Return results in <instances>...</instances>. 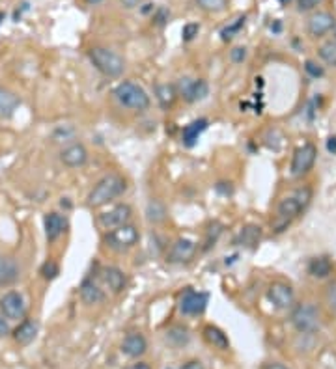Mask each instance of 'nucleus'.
<instances>
[{
    "mask_svg": "<svg viewBox=\"0 0 336 369\" xmlns=\"http://www.w3.org/2000/svg\"><path fill=\"white\" fill-rule=\"evenodd\" d=\"M243 25H245V17H241V19L235 20L233 25H230L227 30H222V40H230V38H233V34H235Z\"/></svg>",
    "mask_w": 336,
    "mask_h": 369,
    "instance_id": "nucleus-33",
    "label": "nucleus"
},
{
    "mask_svg": "<svg viewBox=\"0 0 336 369\" xmlns=\"http://www.w3.org/2000/svg\"><path fill=\"white\" fill-rule=\"evenodd\" d=\"M281 2L282 4H286V2H289V0H281Z\"/></svg>",
    "mask_w": 336,
    "mask_h": 369,
    "instance_id": "nucleus-46",
    "label": "nucleus"
},
{
    "mask_svg": "<svg viewBox=\"0 0 336 369\" xmlns=\"http://www.w3.org/2000/svg\"><path fill=\"white\" fill-rule=\"evenodd\" d=\"M131 217H133V209L127 204H122L112 207L110 211L103 213V215H99V224L103 226L105 230H114L120 226L129 224Z\"/></svg>",
    "mask_w": 336,
    "mask_h": 369,
    "instance_id": "nucleus-11",
    "label": "nucleus"
},
{
    "mask_svg": "<svg viewBox=\"0 0 336 369\" xmlns=\"http://www.w3.org/2000/svg\"><path fill=\"white\" fill-rule=\"evenodd\" d=\"M86 2H88V4H92V6H96V4H101L103 0H86Z\"/></svg>",
    "mask_w": 336,
    "mask_h": 369,
    "instance_id": "nucleus-44",
    "label": "nucleus"
},
{
    "mask_svg": "<svg viewBox=\"0 0 336 369\" xmlns=\"http://www.w3.org/2000/svg\"><path fill=\"white\" fill-rule=\"evenodd\" d=\"M19 265L14 258L0 254V287L14 286L19 280Z\"/></svg>",
    "mask_w": 336,
    "mask_h": 369,
    "instance_id": "nucleus-16",
    "label": "nucleus"
},
{
    "mask_svg": "<svg viewBox=\"0 0 336 369\" xmlns=\"http://www.w3.org/2000/svg\"><path fill=\"white\" fill-rule=\"evenodd\" d=\"M138 239H140V233H138L137 226L133 224H124L120 226V228H114L105 237L107 245L110 248H114V250H120V252L133 248L138 243Z\"/></svg>",
    "mask_w": 336,
    "mask_h": 369,
    "instance_id": "nucleus-6",
    "label": "nucleus"
},
{
    "mask_svg": "<svg viewBox=\"0 0 336 369\" xmlns=\"http://www.w3.org/2000/svg\"><path fill=\"white\" fill-rule=\"evenodd\" d=\"M19 105H21L19 96H15L14 92L6 88H0V118L14 116L15 110L19 109Z\"/></svg>",
    "mask_w": 336,
    "mask_h": 369,
    "instance_id": "nucleus-22",
    "label": "nucleus"
},
{
    "mask_svg": "<svg viewBox=\"0 0 336 369\" xmlns=\"http://www.w3.org/2000/svg\"><path fill=\"white\" fill-rule=\"evenodd\" d=\"M81 299L84 304L94 306V304H101L105 301V293L103 289H99V286H96L92 280H84L81 286Z\"/></svg>",
    "mask_w": 336,
    "mask_h": 369,
    "instance_id": "nucleus-23",
    "label": "nucleus"
},
{
    "mask_svg": "<svg viewBox=\"0 0 336 369\" xmlns=\"http://www.w3.org/2000/svg\"><path fill=\"white\" fill-rule=\"evenodd\" d=\"M315 157H318V150L314 144H302L297 150L294 151L292 157V176L294 178H302L305 174H309L315 164Z\"/></svg>",
    "mask_w": 336,
    "mask_h": 369,
    "instance_id": "nucleus-7",
    "label": "nucleus"
},
{
    "mask_svg": "<svg viewBox=\"0 0 336 369\" xmlns=\"http://www.w3.org/2000/svg\"><path fill=\"white\" fill-rule=\"evenodd\" d=\"M90 60L96 66L97 71H101L105 77L116 79L124 73L125 60L122 56L105 47H94L90 51Z\"/></svg>",
    "mask_w": 336,
    "mask_h": 369,
    "instance_id": "nucleus-4",
    "label": "nucleus"
},
{
    "mask_svg": "<svg viewBox=\"0 0 336 369\" xmlns=\"http://www.w3.org/2000/svg\"><path fill=\"white\" fill-rule=\"evenodd\" d=\"M58 274H60V269H58V265H56L55 261H47V263H43L42 276L45 278V280H55Z\"/></svg>",
    "mask_w": 336,
    "mask_h": 369,
    "instance_id": "nucleus-32",
    "label": "nucleus"
},
{
    "mask_svg": "<svg viewBox=\"0 0 336 369\" xmlns=\"http://www.w3.org/2000/svg\"><path fill=\"white\" fill-rule=\"evenodd\" d=\"M336 27L335 15L329 12H315L310 15L309 19V34L314 38H323L325 34H329L331 30Z\"/></svg>",
    "mask_w": 336,
    "mask_h": 369,
    "instance_id": "nucleus-14",
    "label": "nucleus"
},
{
    "mask_svg": "<svg viewBox=\"0 0 336 369\" xmlns=\"http://www.w3.org/2000/svg\"><path fill=\"white\" fill-rule=\"evenodd\" d=\"M155 97H157L159 105L163 109H170L174 101H176V97H178V90L172 84H159L155 88Z\"/></svg>",
    "mask_w": 336,
    "mask_h": 369,
    "instance_id": "nucleus-27",
    "label": "nucleus"
},
{
    "mask_svg": "<svg viewBox=\"0 0 336 369\" xmlns=\"http://www.w3.org/2000/svg\"><path fill=\"white\" fill-rule=\"evenodd\" d=\"M318 4H322V0H297V6L301 12H310V10H314Z\"/></svg>",
    "mask_w": 336,
    "mask_h": 369,
    "instance_id": "nucleus-37",
    "label": "nucleus"
},
{
    "mask_svg": "<svg viewBox=\"0 0 336 369\" xmlns=\"http://www.w3.org/2000/svg\"><path fill=\"white\" fill-rule=\"evenodd\" d=\"M178 96H181L185 101L194 102L200 101V99H204L207 96V82L206 81H196V79H181L178 82Z\"/></svg>",
    "mask_w": 336,
    "mask_h": 369,
    "instance_id": "nucleus-12",
    "label": "nucleus"
},
{
    "mask_svg": "<svg viewBox=\"0 0 336 369\" xmlns=\"http://www.w3.org/2000/svg\"><path fill=\"white\" fill-rule=\"evenodd\" d=\"M209 295L194 289H187L185 293L179 299V312L183 315H200L206 312Z\"/></svg>",
    "mask_w": 336,
    "mask_h": 369,
    "instance_id": "nucleus-9",
    "label": "nucleus"
},
{
    "mask_svg": "<svg viewBox=\"0 0 336 369\" xmlns=\"http://www.w3.org/2000/svg\"><path fill=\"white\" fill-rule=\"evenodd\" d=\"M125 191V179L118 174H109L103 179H99L96 187L92 189L88 194V205L90 207H101L107 205L118 196H122Z\"/></svg>",
    "mask_w": 336,
    "mask_h": 369,
    "instance_id": "nucleus-2",
    "label": "nucleus"
},
{
    "mask_svg": "<svg viewBox=\"0 0 336 369\" xmlns=\"http://www.w3.org/2000/svg\"><path fill=\"white\" fill-rule=\"evenodd\" d=\"M310 200H312V191L309 187L297 189L292 196H286L282 200L279 207H276V215H274L273 222H271L274 232H284L301 215V211H305V207L310 204Z\"/></svg>",
    "mask_w": 336,
    "mask_h": 369,
    "instance_id": "nucleus-1",
    "label": "nucleus"
},
{
    "mask_svg": "<svg viewBox=\"0 0 336 369\" xmlns=\"http://www.w3.org/2000/svg\"><path fill=\"white\" fill-rule=\"evenodd\" d=\"M148 351V342H146V338L142 334H129L122 343V353L125 356H129V358H138V356H142Z\"/></svg>",
    "mask_w": 336,
    "mask_h": 369,
    "instance_id": "nucleus-18",
    "label": "nucleus"
},
{
    "mask_svg": "<svg viewBox=\"0 0 336 369\" xmlns=\"http://www.w3.org/2000/svg\"><path fill=\"white\" fill-rule=\"evenodd\" d=\"M120 4H122V6L124 8H135V6H138V4H140V0H120Z\"/></svg>",
    "mask_w": 336,
    "mask_h": 369,
    "instance_id": "nucleus-40",
    "label": "nucleus"
},
{
    "mask_svg": "<svg viewBox=\"0 0 336 369\" xmlns=\"http://www.w3.org/2000/svg\"><path fill=\"white\" fill-rule=\"evenodd\" d=\"M335 40H336V27H335Z\"/></svg>",
    "mask_w": 336,
    "mask_h": 369,
    "instance_id": "nucleus-47",
    "label": "nucleus"
},
{
    "mask_svg": "<svg viewBox=\"0 0 336 369\" xmlns=\"http://www.w3.org/2000/svg\"><path fill=\"white\" fill-rule=\"evenodd\" d=\"M198 32H200L198 25H196V23H189V25L183 27V40L185 41L194 40V36H198Z\"/></svg>",
    "mask_w": 336,
    "mask_h": 369,
    "instance_id": "nucleus-34",
    "label": "nucleus"
},
{
    "mask_svg": "<svg viewBox=\"0 0 336 369\" xmlns=\"http://www.w3.org/2000/svg\"><path fill=\"white\" fill-rule=\"evenodd\" d=\"M194 254H196V243L181 237V239L174 241V245L170 246L168 261L170 263H187V261H191L194 258Z\"/></svg>",
    "mask_w": 336,
    "mask_h": 369,
    "instance_id": "nucleus-13",
    "label": "nucleus"
},
{
    "mask_svg": "<svg viewBox=\"0 0 336 369\" xmlns=\"http://www.w3.org/2000/svg\"><path fill=\"white\" fill-rule=\"evenodd\" d=\"M268 297L269 301L273 302V306L279 308V310H288V308L294 306L295 302L294 289L284 282H273L268 289Z\"/></svg>",
    "mask_w": 336,
    "mask_h": 369,
    "instance_id": "nucleus-10",
    "label": "nucleus"
},
{
    "mask_svg": "<svg viewBox=\"0 0 336 369\" xmlns=\"http://www.w3.org/2000/svg\"><path fill=\"white\" fill-rule=\"evenodd\" d=\"M179 369H206L204 368V364L198 362V360H191V362H185Z\"/></svg>",
    "mask_w": 336,
    "mask_h": 369,
    "instance_id": "nucleus-39",
    "label": "nucleus"
},
{
    "mask_svg": "<svg viewBox=\"0 0 336 369\" xmlns=\"http://www.w3.org/2000/svg\"><path fill=\"white\" fill-rule=\"evenodd\" d=\"M0 314L6 317L8 321H21L27 315V306L23 301L21 293L17 291H8L0 299Z\"/></svg>",
    "mask_w": 336,
    "mask_h": 369,
    "instance_id": "nucleus-8",
    "label": "nucleus"
},
{
    "mask_svg": "<svg viewBox=\"0 0 336 369\" xmlns=\"http://www.w3.org/2000/svg\"><path fill=\"white\" fill-rule=\"evenodd\" d=\"M60 161H62L68 168H79L84 166L88 161V150L84 148L83 144H71L68 148H64L60 153Z\"/></svg>",
    "mask_w": 336,
    "mask_h": 369,
    "instance_id": "nucleus-15",
    "label": "nucleus"
},
{
    "mask_svg": "<svg viewBox=\"0 0 336 369\" xmlns=\"http://www.w3.org/2000/svg\"><path fill=\"white\" fill-rule=\"evenodd\" d=\"M204 338L209 345H213L215 348H220V351H227L230 348V342H228L227 334L220 330V328L213 327V325H207L204 328Z\"/></svg>",
    "mask_w": 336,
    "mask_h": 369,
    "instance_id": "nucleus-25",
    "label": "nucleus"
},
{
    "mask_svg": "<svg viewBox=\"0 0 336 369\" xmlns=\"http://www.w3.org/2000/svg\"><path fill=\"white\" fill-rule=\"evenodd\" d=\"M325 302L333 314H336V280L331 282L329 286L325 287Z\"/></svg>",
    "mask_w": 336,
    "mask_h": 369,
    "instance_id": "nucleus-31",
    "label": "nucleus"
},
{
    "mask_svg": "<svg viewBox=\"0 0 336 369\" xmlns=\"http://www.w3.org/2000/svg\"><path fill=\"white\" fill-rule=\"evenodd\" d=\"M230 58H232V60L235 62V64H241V62L247 58V49H245V47H235L232 51V53H230Z\"/></svg>",
    "mask_w": 336,
    "mask_h": 369,
    "instance_id": "nucleus-36",
    "label": "nucleus"
},
{
    "mask_svg": "<svg viewBox=\"0 0 336 369\" xmlns=\"http://www.w3.org/2000/svg\"><path fill=\"white\" fill-rule=\"evenodd\" d=\"M261 239V228L256 224H247L241 228V232L237 233L235 243L245 248H256Z\"/></svg>",
    "mask_w": 336,
    "mask_h": 369,
    "instance_id": "nucleus-21",
    "label": "nucleus"
},
{
    "mask_svg": "<svg viewBox=\"0 0 336 369\" xmlns=\"http://www.w3.org/2000/svg\"><path fill=\"white\" fill-rule=\"evenodd\" d=\"M327 150H329L331 153H336V137L329 138V142H327Z\"/></svg>",
    "mask_w": 336,
    "mask_h": 369,
    "instance_id": "nucleus-43",
    "label": "nucleus"
},
{
    "mask_svg": "<svg viewBox=\"0 0 336 369\" xmlns=\"http://www.w3.org/2000/svg\"><path fill=\"white\" fill-rule=\"evenodd\" d=\"M125 369H151V368L146 362H138V364H133V366H129V368H125Z\"/></svg>",
    "mask_w": 336,
    "mask_h": 369,
    "instance_id": "nucleus-42",
    "label": "nucleus"
},
{
    "mask_svg": "<svg viewBox=\"0 0 336 369\" xmlns=\"http://www.w3.org/2000/svg\"><path fill=\"white\" fill-rule=\"evenodd\" d=\"M309 273L318 280H323L333 273V263H331L329 258H314L309 263Z\"/></svg>",
    "mask_w": 336,
    "mask_h": 369,
    "instance_id": "nucleus-26",
    "label": "nucleus"
},
{
    "mask_svg": "<svg viewBox=\"0 0 336 369\" xmlns=\"http://www.w3.org/2000/svg\"><path fill=\"white\" fill-rule=\"evenodd\" d=\"M305 69H307V73H309L310 77H314V79H318V77L323 75V69L318 66V64H314V62H307L305 64Z\"/></svg>",
    "mask_w": 336,
    "mask_h": 369,
    "instance_id": "nucleus-35",
    "label": "nucleus"
},
{
    "mask_svg": "<svg viewBox=\"0 0 336 369\" xmlns=\"http://www.w3.org/2000/svg\"><path fill=\"white\" fill-rule=\"evenodd\" d=\"M320 58H322L327 66H333L336 68V40H329L323 43L322 47H320Z\"/></svg>",
    "mask_w": 336,
    "mask_h": 369,
    "instance_id": "nucleus-29",
    "label": "nucleus"
},
{
    "mask_svg": "<svg viewBox=\"0 0 336 369\" xmlns=\"http://www.w3.org/2000/svg\"><path fill=\"white\" fill-rule=\"evenodd\" d=\"M2 20H4V14H0V23H2Z\"/></svg>",
    "mask_w": 336,
    "mask_h": 369,
    "instance_id": "nucleus-45",
    "label": "nucleus"
},
{
    "mask_svg": "<svg viewBox=\"0 0 336 369\" xmlns=\"http://www.w3.org/2000/svg\"><path fill=\"white\" fill-rule=\"evenodd\" d=\"M146 215H148V220L153 222V224H161L166 220V207L159 200H151L148 207H146Z\"/></svg>",
    "mask_w": 336,
    "mask_h": 369,
    "instance_id": "nucleus-28",
    "label": "nucleus"
},
{
    "mask_svg": "<svg viewBox=\"0 0 336 369\" xmlns=\"http://www.w3.org/2000/svg\"><path fill=\"white\" fill-rule=\"evenodd\" d=\"M292 325H294L301 334H314L320 330V312L314 304L302 302L297 304L292 312Z\"/></svg>",
    "mask_w": 336,
    "mask_h": 369,
    "instance_id": "nucleus-5",
    "label": "nucleus"
},
{
    "mask_svg": "<svg viewBox=\"0 0 336 369\" xmlns=\"http://www.w3.org/2000/svg\"><path fill=\"white\" fill-rule=\"evenodd\" d=\"M114 97L125 109L138 110V112L150 109V96L146 94V90L142 86H138L137 82H120L114 88Z\"/></svg>",
    "mask_w": 336,
    "mask_h": 369,
    "instance_id": "nucleus-3",
    "label": "nucleus"
},
{
    "mask_svg": "<svg viewBox=\"0 0 336 369\" xmlns=\"http://www.w3.org/2000/svg\"><path fill=\"white\" fill-rule=\"evenodd\" d=\"M10 334V323L4 315L0 314V338H4V336Z\"/></svg>",
    "mask_w": 336,
    "mask_h": 369,
    "instance_id": "nucleus-38",
    "label": "nucleus"
},
{
    "mask_svg": "<svg viewBox=\"0 0 336 369\" xmlns=\"http://www.w3.org/2000/svg\"><path fill=\"white\" fill-rule=\"evenodd\" d=\"M261 369H289V368H286L284 364L271 362V364H266V366H263V368H261Z\"/></svg>",
    "mask_w": 336,
    "mask_h": 369,
    "instance_id": "nucleus-41",
    "label": "nucleus"
},
{
    "mask_svg": "<svg viewBox=\"0 0 336 369\" xmlns=\"http://www.w3.org/2000/svg\"><path fill=\"white\" fill-rule=\"evenodd\" d=\"M43 224H45V237H47L49 243H55L68 228V220L64 219L62 215L58 213H47L45 219H43Z\"/></svg>",
    "mask_w": 336,
    "mask_h": 369,
    "instance_id": "nucleus-17",
    "label": "nucleus"
},
{
    "mask_svg": "<svg viewBox=\"0 0 336 369\" xmlns=\"http://www.w3.org/2000/svg\"><path fill=\"white\" fill-rule=\"evenodd\" d=\"M101 278L112 293H122L125 289V274L118 266H105Z\"/></svg>",
    "mask_w": 336,
    "mask_h": 369,
    "instance_id": "nucleus-20",
    "label": "nucleus"
},
{
    "mask_svg": "<svg viewBox=\"0 0 336 369\" xmlns=\"http://www.w3.org/2000/svg\"><path fill=\"white\" fill-rule=\"evenodd\" d=\"M207 129V120H196V122H192L187 125L185 129H183V144H185L187 148H192L194 144L198 142L200 135Z\"/></svg>",
    "mask_w": 336,
    "mask_h": 369,
    "instance_id": "nucleus-24",
    "label": "nucleus"
},
{
    "mask_svg": "<svg viewBox=\"0 0 336 369\" xmlns=\"http://www.w3.org/2000/svg\"><path fill=\"white\" fill-rule=\"evenodd\" d=\"M36 336H38V323L32 321V319H25V321L14 330L15 343L21 345V347H28V345L36 340Z\"/></svg>",
    "mask_w": 336,
    "mask_h": 369,
    "instance_id": "nucleus-19",
    "label": "nucleus"
},
{
    "mask_svg": "<svg viewBox=\"0 0 336 369\" xmlns=\"http://www.w3.org/2000/svg\"><path fill=\"white\" fill-rule=\"evenodd\" d=\"M204 12H209V14H217V12H222L224 8L228 6V0H196Z\"/></svg>",
    "mask_w": 336,
    "mask_h": 369,
    "instance_id": "nucleus-30",
    "label": "nucleus"
}]
</instances>
